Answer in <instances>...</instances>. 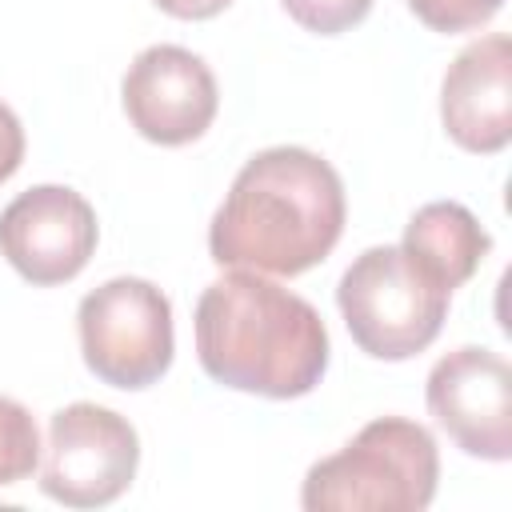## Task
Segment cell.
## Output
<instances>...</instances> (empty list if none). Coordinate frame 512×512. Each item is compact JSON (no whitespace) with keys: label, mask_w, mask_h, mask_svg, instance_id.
<instances>
[{"label":"cell","mask_w":512,"mask_h":512,"mask_svg":"<svg viewBox=\"0 0 512 512\" xmlns=\"http://www.w3.org/2000/svg\"><path fill=\"white\" fill-rule=\"evenodd\" d=\"M452 292L432 284L400 244L364 248L336 284L340 316L372 360H412L444 328Z\"/></svg>","instance_id":"cell-4"},{"label":"cell","mask_w":512,"mask_h":512,"mask_svg":"<svg viewBox=\"0 0 512 512\" xmlns=\"http://www.w3.org/2000/svg\"><path fill=\"white\" fill-rule=\"evenodd\" d=\"M404 256L444 292H456L472 272L484 264L492 236L480 228V220L456 204V200H432L412 212L400 240Z\"/></svg>","instance_id":"cell-11"},{"label":"cell","mask_w":512,"mask_h":512,"mask_svg":"<svg viewBox=\"0 0 512 512\" xmlns=\"http://www.w3.org/2000/svg\"><path fill=\"white\" fill-rule=\"evenodd\" d=\"M444 132L476 156H492L512 140V40L488 32L456 52L440 84Z\"/></svg>","instance_id":"cell-10"},{"label":"cell","mask_w":512,"mask_h":512,"mask_svg":"<svg viewBox=\"0 0 512 512\" xmlns=\"http://www.w3.org/2000/svg\"><path fill=\"white\" fill-rule=\"evenodd\" d=\"M84 364L96 380L140 392L172 368V300L140 276H116L92 288L76 308Z\"/></svg>","instance_id":"cell-5"},{"label":"cell","mask_w":512,"mask_h":512,"mask_svg":"<svg viewBox=\"0 0 512 512\" xmlns=\"http://www.w3.org/2000/svg\"><path fill=\"white\" fill-rule=\"evenodd\" d=\"M436 480L432 432L404 416H376L340 452L308 468L300 504L308 512H420L432 504Z\"/></svg>","instance_id":"cell-3"},{"label":"cell","mask_w":512,"mask_h":512,"mask_svg":"<svg viewBox=\"0 0 512 512\" xmlns=\"http://www.w3.org/2000/svg\"><path fill=\"white\" fill-rule=\"evenodd\" d=\"M96 240V212L68 184H36L0 212V256L36 288L80 276Z\"/></svg>","instance_id":"cell-8"},{"label":"cell","mask_w":512,"mask_h":512,"mask_svg":"<svg viewBox=\"0 0 512 512\" xmlns=\"http://www.w3.org/2000/svg\"><path fill=\"white\" fill-rule=\"evenodd\" d=\"M120 100H124L128 124L144 140L164 148L200 140L212 128L220 108L212 68L180 44L144 48L124 72Z\"/></svg>","instance_id":"cell-9"},{"label":"cell","mask_w":512,"mask_h":512,"mask_svg":"<svg viewBox=\"0 0 512 512\" xmlns=\"http://www.w3.org/2000/svg\"><path fill=\"white\" fill-rule=\"evenodd\" d=\"M140 468L136 428L92 400H76L48 420L40 492L64 508H104L128 492Z\"/></svg>","instance_id":"cell-6"},{"label":"cell","mask_w":512,"mask_h":512,"mask_svg":"<svg viewBox=\"0 0 512 512\" xmlns=\"http://www.w3.org/2000/svg\"><path fill=\"white\" fill-rule=\"evenodd\" d=\"M424 400L460 452L492 464L512 456V368L500 352L464 344L440 356L428 372Z\"/></svg>","instance_id":"cell-7"},{"label":"cell","mask_w":512,"mask_h":512,"mask_svg":"<svg viewBox=\"0 0 512 512\" xmlns=\"http://www.w3.org/2000/svg\"><path fill=\"white\" fill-rule=\"evenodd\" d=\"M344 216L340 172L308 148L276 144L236 172L208 224V252L220 268L300 276L336 248Z\"/></svg>","instance_id":"cell-1"},{"label":"cell","mask_w":512,"mask_h":512,"mask_svg":"<svg viewBox=\"0 0 512 512\" xmlns=\"http://www.w3.org/2000/svg\"><path fill=\"white\" fill-rule=\"evenodd\" d=\"M200 368L236 392L296 400L328 372V328L320 312L268 280L264 272L232 268L212 280L192 316Z\"/></svg>","instance_id":"cell-2"},{"label":"cell","mask_w":512,"mask_h":512,"mask_svg":"<svg viewBox=\"0 0 512 512\" xmlns=\"http://www.w3.org/2000/svg\"><path fill=\"white\" fill-rule=\"evenodd\" d=\"M36 464H40V428L32 412L20 400L0 396V488L28 480Z\"/></svg>","instance_id":"cell-12"},{"label":"cell","mask_w":512,"mask_h":512,"mask_svg":"<svg viewBox=\"0 0 512 512\" xmlns=\"http://www.w3.org/2000/svg\"><path fill=\"white\" fill-rule=\"evenodd\" d=\"M20 164H24V128L20 116L0 100V184L16 176Z\"/></svg>","instance_id":"cell-15"},{"label":"cell","mask_w":512,"mask_h":512,"mask_svg":"<svg viewBox=\"0 0 512 512\" xmlns=\"http://www.w3.org/2000/svg\"><path fill=\"white\" fill-rule=\"evenodd\" d=\"M160 12H168V16H176V20H212V16H220L232 0H152Z\"/></svg>","instance_id":"cell-16"},{"label":"cell","mask_w":512,"mask_h":512,"mask_svg":"<svg viewBox=\"0 0 512 512\" xmlns=\"http://www.w3.org/2000/svg\"><path fill=\"white\" fill-rule=\"evenodd\" d=\"M408 8L432 32L456 36V32H472V28L488 24L504 8V0H408Z\"/></svg>","instance_id":"cell-13"},{"label":"cell","mask_w":512,"mask_h":512,"mask_svg":"<svg viewBox=\"0 0 512 512\" xmlns=\"http://www.w3.org/2000/svg\"><path fill=\"white\" fill-rule=\"evenodd\" d=\"M280 4L300 28L316 36H340L372 12V0H280Z\"/></svg>","instance_id":"cell-14"}]
</instances>
